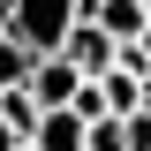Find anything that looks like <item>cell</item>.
<instances>
[{"mask_svg": "<svg viewBox=\"0 0 151 151\" xmlns=\"http://www.w3.org/2000/svg\"><path fill=\"white\" fill-rule=\"evenodd\" d=\"M68 30H76V0H0V38L23 60H53Z\"/></svg>", "mask_w": 151, "mask_h": 151, "instance_id": "6da1fadb", "label": "cell"}, {"mask_svg": "<svg viewBox=\"0 0 151 151\" xmlns=\"http://www.w3.org/2000/svg\"><path fill=\"white\" fill-rule=\"evenodd\" d=\"M23 151H83V121L76 113H38V129Z\"/></svg>", "mask_w": 151, "mask_h": 151, "instance_id": "7a4b0ae2", "label": "cell"}, {"mask_svg": "<svg viewBox=\"0 0 151 151\" xmlns=\"http://www.w3.org/2000/svg\"><path fill=\"white\" fill-rule=\"evenodd\" d=\"M23 76H30V60H23V53H15V45H8V38H0V91H15Z\"/></svg>", "mask_w": 151, "mask_h": 151, "instance_id": "3957f363", "label": "cell"}, {"mask_svg": "<svg viewBox=\"0 0 151 151\" xmlns=\"http://www.w3.org/2000/svg\"><path fill=\"white\" fill-rule=\"evenodd\" d=\"M129 45H136V53H144V60H151V30H144V38H129Z\"/></svg>", "mask_w": 151, "mask_h": 151, "instance_id": "277c9868", "label": "cell"}, {"mask_svg": "<svg viewBox=\"0 0 151 151\" xmlns=\"http://www.w3.org/2000/svg\"><path fill=\"white\" fill-rule=\"evenodd\" d=\"M0 151H23V144H15V136H8V129H0Z\"/></svg>", "mask_w": 151, "mask_h": 151, "instance_id": "5b68a950", "label": "cell"}]
</instances>
